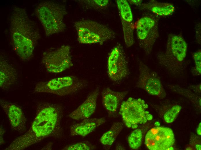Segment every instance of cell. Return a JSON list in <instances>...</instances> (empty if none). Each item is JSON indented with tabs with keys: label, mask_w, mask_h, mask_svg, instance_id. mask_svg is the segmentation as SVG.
Masks as SVG:
<instances>
[{
	"label": "cell",
	"mask_w": 201,
	"mask_h": 150,
	"mask_svg": "<svg viewBox=\"0 0 201 150\" xmlns=\"http://www.w3.org/2000/svg\"><path fill=\"white\" fill-rule=\"evenodd\" d=\"M63 114L62 107L59 105L48 102L40 103L29 130L15 138L5 150H22L48 138L62 137Z\"/></svg>",
	"instance_id": "6da1fadb"
},
{
	"label": "cell",
	"mask_w": 201,
	"mask_h": 150,
	"mask_svg": "<svg viewBox=\"0 0 201 150\" xmlns=\"http://www.w3.org/2000/svg\"><path fill=\"white\" fill-rule=\"evenodd\" d=\"M10 32L16 54L23 61L29 60L33 56L40 34L25 8L17 6L14 8L10 18Z\"/></svg>",
	"instance_id": "7a4b0ae2"
},
{
	"label": "cell",
	"mask_w": 201,
	"mask_h": 150,
	"mask_svg": "<svg viewBox=\"0 0 201 150\" xmlns=\"http://www.w3.org/2000/svg\"><path fill=\"white\" fill-rule=\"evenodd\" d=\"M187 44L184 38L179 35L170 34L165 50L159 52L157 57L160 63L173 75L179 74L184 68Z\"/></svg>",
	"instance_id": "3957f363"
},
{
	"label": "cell",
	"mask_w": 201,
	"mask_h": 150,
	"mask_svg": "<svg viewBox=\"0 0 201 150\" xmlns=\"http://www.w3.org/2000/svg\"><path fill=\"white\" fill-rule=\"evenodd\" d=\"M35 12L46 36L65 30L64 18L67 12L64 5L51 1H43L38 5Z\"/></svg>",
	"instance_id": "277c9868"
},
{
	"label": "cell",
	"mask_w": 201,
	"mask_h": 150,
	"mask_svg": "<svg viewBox=\"0 0 201 150\" xmlns=\"http://www.w3.org/2000/svg\"><path fill=\"white\" fill-rule=\"evenodd\" d=\"M78 40L81 44H103L114 38L116 33L106 26L93 20H85L75 22Z\"/></svg>",
	"instance_id": "5b68a950"
},
{
	"label": "cell",
	"mask_w": 201,
	"mask_h": 150,
	"mask_svg": "<svg viewBox=\"0 0 201 150\" xmlns=\"http://www.w3.org/2000/svg\"><path fill=\"white\" fill-rule=\"evenodd\" d=\"M87 85L85 80L69 76L39 82L36 85L34 91L37 93L64 96L77 93L84 88Z\"/></svg>",
	"instance_id": "8992f818"
},
{
	"label": "cell",
	"mask_w": 201,
	"mask_h": 150,
	"mask_svg": "<svg viewBox=\"0 0 201 150\" xmlns=\"http://www.w3.org/2000/svg\"><path fill=\"white\" fill-rule=\"evenodd\" d=\"M157 17L150 13H147L134 24L138 45L147 55L151 53L159 36Z\"/></svg>",
	"instance_id": "52a82bcc"
},
{
	"label": "cell",
	"mask_w": 201,
	"mask_h": 150,
	"mask_svg": "<svg viewBox=\"0 0 201 150\" xmlns=\"http://www.w3.org/2000/svg\"><path fill=\"white\" fill-rule=\"evenodd\" d=\"M148 107L143 100L129 97L122 103L119 113L126 127L136 129L139 124L152 119V115L146 110Z\"/></svg>",
	"instance_id": "ba28073f"
},
{
	"label": "cell",
	"mask_w": 201,
	"mask_h": 150,
	"mask_svg": "<svg viewBox=\"0 0 201 150\" xmlns=\"http://www.w3.org/2000/svg\"><path fill=\"white\" fill-rule=\"evenodd\" d=\"M42 61L48 72H62L73 65L70 47L64 45L55 50L45 52Z\"/></svg>",
	"instance_id": "9c48e42d"
},
{
	"label": "cell",
	"mask_w": 201,
	"mask_h": 150,
	"mask_svg": "<svg viewBox=\"0 0 201 150\" xmlns=\"http://www.w3.org/2000/svg\"><path fill=\"white\" fill-rule=\"evenodd\" d=\"M107 68L108 75L114 82L120 81L128 74V59L123 48L120 44H116L109 54Z\"/></svg>",
	"instance_id": "30bf717a"
},
{
	"label": "cell",
	"mask_w": 201,
	"mask_h": 150,
	"mask_svg": "<svg viewBox=\"0 0 201 150\" xmlns=\"http://www.w3.org/2000/svg\"><path fill=\"white\" fill-rule=\"evenodd\" d=\"M139 75L136 86L149 94L163 98L166 93L157 74L141 61L139 64Z\"/></svg>",
	"instance_id": "8fae6325"
},
{
	"label": "cell",
	"mask_w": 201,
	"mask_h": 150,
	"mask_svg": "<svg viewBox=\"0 0 201 150\" xmlns=\"http://www.w3.org/2000/svg\"><path fill=\"white\" fill-rule=\"evenodd\" d=\"M175 142L172 130L169 127H156L147 133L145 137L146 146L151 150H166L173 146Z\"/></svg>",
	"instance_id": "7c38bea8"
},
{
	"label": "cell",
	"mask_w": 201,
	"mask_h": 150,
	"mask_svg": "<svg viewBox=\"0 0 201 150\" xmlns=\"http://www.w3.org/2000/svg\"><path fill=\"white\" fill-rule=\"evenodd\" d=\"M117 6L121 21L124 42L127 47L134 43V24L131 10L127 0H117Z\"/></svg>",
	"instance_id": "4fadbf2b"
},
{
	"label": "cell",
	"mask_w": 201,
	"mask_h": 150,
	"mask_svg": "<svg viewBox=\"0 0 201 150\" xmlns=\"http://www.w3.org/2000/svg\"><path fill=\"white\" fill-rule=\"evenodd\" d=\"M0 104L12 128L19 133L25 132L26 129L27 119L20 106L2 99L0 100Z\"/></svg>",
	"instance_id": "5bb4252c"
},
{
	"label": "cell",
	"mask_w": 201,
	"mask_h": 150,
	"mask_svg": "<svg viewBox=\"0 0 201 150\" xmlns=\"http://www.w3.org/2000/svg\"><path fill=\"white\" fill-rule=\"evenodd\" d=\"M99 91V88H97L90 93L86 100L68 116L75 120L89 118L95 111Z\"/></svg>",
	"instance_id": "9a60e30c"
},
{
	"label": "cell",
	"mask_w": 201,
	"mask_h": 150,
	"mask_svg": "<svg viewBox=\"0 0 201 150\" xmlns=\"http://www.w3.org/2000/svg\"><path fill=\"white\" fill-rule=\"evenodd\" d=\"M128 93V91H114L109 87L103 90L101 92L102 104L109 114L116 111Z\"/></svg>",
	"instance_id": "2e32d148"
},
{
	"label": "cell",
	"mask_w": 201,
	"mask_h": 150,
	"mask_svg": "<svg viewBox=\"0 0 201 150\" xmlns=\"http://www.w3.org/2000/svg\"><path fill=\"white\" fill-rule=\"evenodd\" d=\"M106 121L104 118L84 119L81 122L71 126L70 128V135L71 136L85 137L105 123Z\"/></svg>",
	"instance_id": "e0dca14e"
},
{
	"label": "cell",
	"mask_w": 201,
	"mask_h": 150,
	"mask_svg": "<svg viewBox=\"0 0 201 150\" xmlns=\"http://www.w3.org/2000/svg\"><path fill=\"white\" fill-rule=\"evenodd\" d=\"M0 87L9 89L16 82L18 75L16 69L2 57L0 59Z\"/></svg>",
	"instance_id": "ac0fdd59"
},
{
	"label": "cell",
	"mask_w": 201,
	"mask_h": 150,
	"mask_svg": "<svg viewBox=\"0 0 201 150\" xmlns=\"http://www.w3.org/2000/svg\"><path fill=\"white\" fill-rule=\"evenodd\" d=\"M139 6L141 9L148 11L157 16H169L172 15L175 11V7L172 4L159 2L155 0L142 3Z\"/></svg>",
	"instance_id": "d6986e66"
},
{
	"label": "cell",
	"mask_w": 201,
	"mask_h": 150,
	"mask_svg": "<svg viewBox=\"0 0 201 150\" xmlns=\"http://www.w3.org/2000/svg\"><path fill=\"white\" fill-rule=\"evenodd\" d=\"M124 127L123 123L120 122L114 123L110 129L102 136L100 141L103 145L110 146L115 141L118 136Z\"/></svg>",
	"instance_id": "ffe728a7"
},
{
	"label": "cell",
	"mask_w": 201,
	"mask_h": 150,
	"mask_svg": "<svg viewBox=\"0 0 201 150\" xmlns=\"http://www.w3.org/2000/svg\"><path fill=\"white\" fill-rule=\"evenodd\" d=\"M142 136V132L140 129H137L133 131L128 139L130 148L133 149H137L141 145Z\"/></svg>",
	"instance_id": "44dd1931"
},
{
	"label": "cell",
	"mask_w": 201,
	"mask_h": 150,
	"mask_svg": "<svg viewBox=\"0 0 201 150\" xmlns=\"http://www.w3.org/2000/svg\"><path fill=\"white\" fill-rule=\"evenodd\" d=\"M94 147L88 141H83L67 145L62 149L64 150H90Z\"/></svg>",
	"instance_id": "7402d4cb"
},
{
	"label": "cell",
	"mask_w": 201,
	"mask_h": 150,
	"mask_svg": "<svg viewBox=\"0 0 201 150\" xmlns=\"http://www.w3.org/2000/svg\"><path fill=\"white\" fill-rule=\"evenodd\" d=\"M193 58L195 65L191 70V72L193 76H197L201 74V50H198L193 54Z\"/></svg>",
	"instance_id": "603a6c76"
},
{
	"label": "cell",
	"mask_w": 201,
	"mask_h": 150,
	"mask_svg": "<svg viewBox=\"0 0 201 150\" xmlns=\"http://www.w3.org/2000/svg\"><path fill=\"white\" fill-rule=\"evenodd\" d=\"M181 107L178 105L173 106L164 114V119L167 123H171L175 120L176 116L180 112Z\"/></svg>",
	"instance_id": "cb8c5ba5"
},
{
	"label": "cell",
	"mask_w": 201,
	"mask_h": 150,
	"mask_svg": "<svg viewBox=\"0 0 201 150\" xmlns=\"http://www.w3.org/2000/svg\"><path fill=\"white\" fill-rule=\"evenodd\" d=\"M88 2L90 5L95 9L104 10L108 6L109 1L108 0H93Z\"/></svg>",
	"instance_id": "d4e9b609"
},
{
	"label": "cell",
	"mask_w": 201,
	"mask_h": 150,
	"mask_svg": "<svg viewBox=\"0 0 201 150\" xmlns=\"http://www.w3.org/2000/svg\"><path fill=\"white\" fill-rule=\"evenodd\" d=\"M127 1L129 4L139 6L141 5L142 2V1L140 0H128Z\"/></svg>",
	"instance_id": "484cf974"
},
{
	"label": "cell",
	"mask_w": 201,
	"mask_h": 150,
	"mask_svg": "<svg viewBox=\"0 0 201 150\" xmlns=\"http://www.w3.org/2000/svg\"><path fill=\"white\" fill-rule=\"evenodd\" d=\"M5 132V130L2 127H0V145L4 143V141L3 138V134Z\"/></svg>",
	"instance_id": "4316f807"
},
{
	"label": "cell",
	"mask_w": 201,
	"mask_h": 150,
	"mask_svg": "<svg viewBox=\"0 0 201 150\" xmlns=\"http://www.w3.org/2000/svg\"><path fill=\"white\" fill-rule=\"evenodd\" d=\"M52 143H50L44 147L41 150H51V149Z\"/></svg>",
	"instance_id": "83f0119b"
},
{
	"label": "cell",
	"mask_w": 201,
	"mask_h": 150,
	"mask_svg": "<svg viewBox=\"0 0 201 150\" xmlns=\"http://www.w3.org/2000/svg\"><path fill=\"white\" fill-rule=\"evenodd\" d=\"M197 133L199 135H201V123H199L198 127L197 130Z\"/></svg>",
	"instance_id": "f1b7e54d"
},
{
	"label": "cell",
	"mask_w": 201,
	"mask_h": 150,
	"mask_svg": "<svg viewBox=\"0 0 201 150\" xmlns=\"http://www.w3.org/2000/svg\"><path fill=\"white\" fill-rule=\"evenodd\" d=\"M155 125L157 127L159 126L160 125V123L158 121L156 122L155 123Z\"/></svg>",
	"instance_id": "f546056e"
},
{
	"label": "cell",
	"mask_w": 201,
	"mask_h": 150,
	"mask_svg": "<svg viewBox=\"0 0 201 150\" xmlns=\"http://www.w3.org/2000/svg\"><path fill=\"white\" fill-rule=\"evenodd\" d=\"M196 149L198 150H201V146L199 145H196Z\"/></svg>",
	"instance_id": "4dcf8cb0"
}]
</instances>
